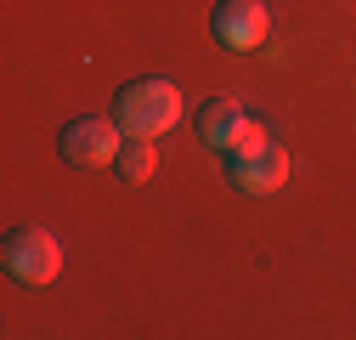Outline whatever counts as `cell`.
Listing matches in <instances>:
<instances>
[{
	"mask_svg": "<svg viewBox=\"0 0 356 340\" xmlns=\"http://www.w3.org/2000/svg\"><path fill=\"white\" fill-rule=\"evenodd\" d=\"M113 119L124 137H142V142H159L175 119H181V91L170 79H136L124 85L119 102H113Z\"/></svg>",
	"mask_w": 356,
	"mask_h": 340,
	"instance_id": "6da1fadb",
	"label": "cell"
},
{
	"mask_svg": "<svg viewBox=\"0 0 356 340\" xmlns=\"http://www.w3.org/2000/svg\"><path fill=\"white\" fill-rule=\"evenodd\" d=\"M0 261H6V272H12L17 284L40 289V284H51V278L63 272V249H57V238H51L46 227H17V233L6 238V249H0Z\"/></svg>",
	"mask_w": 356,
	"mask_h": 340,
	"instance_id": "7a4b0ae2",
	"label": "cell"
},
{
	"mask_svg": "<svg viewBox=\"0 0 356 340\" xmlns=\"http://www.w3.org/2000/svg\"><path fill=\"white\" fill-rule=\"evenodd\" d=\"M57 148H63L68 164H113L119 148H124V131H119V119L85 114V119H68V125H63Z\"/></svg>",
	"mask_w": 356,
	"mask_h": 340,
	"instance_id": "3957f363",
	"label": "cell"
},
{
	"mask_svg": "<svg viewBox=\"0 0 356 340\" xmlns=\"http://www.w3.org/2000/svg\"><path fill=\"white\" fill-rule=\"evenodd\" d=\"M227 176H232L238 193H277L289 182V153L266 137V142H254L243 153H227Z\"/></svg>",
	"mask_w": 356,
	"mask_h": 340,
	"instance_id": "277c9868",
	"label": "cell"
},
{
	"mask_svg": "<svg viewBox=\"0 0 356 340\" xmlns=\"http://www.w3.org/2000/svg\"><path fill=\"white\" fill-rule=\"evenodd\" d=\"M209 29H215V40H220V46L249 52V46H260V40H266L272 17H266V6H260V0H220V6H215V17H209Z\"/></svg>",
	"mask_w": 356,
	"mask_h": 340,
	"instance_id": "5b68a950",
	"label": "cell"
},
{
	"mask_svg": "<svg viewBox=\"0 0 356 340\" xmlns=\"http://www.w3.org/2000/svg\"><path fill=\"white\" fill-rule=\"evenodd\" d=\"M243 125H249V114H243L238 102H227V97L204 102V114H198V131H204V142H209V148H220V153H232V142L243 137Z\"/></svg>",
	"mask_w": 356,
	"mask_h": 340,
	"instance_id": "8992f818",
	"label": "cell"
},
{
	"mask_svg": "<svg viewBox=\"0 0 356 340\" xmlns=\"http://www.w3.org/2000/svg\"><path fill=\"white\" fill-rule=\"evenodd\" d=\"M119 176L124 182H147L153 176V164H159V153H153V142H142V137H124V148H119Z\"/></svg>",
	"mask_w": 356,
	"mask_h": 340,
	"instance_id": "52a82bcc",
	"label": "cell"
}]
</instances>
